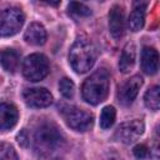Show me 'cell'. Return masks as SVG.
Listing matches in <instances>:
<instances>
[{
  "mask_svg": "<svg viewBox=\"0 0 160 160\" xmlns=\"http://www.w3.org/2000/svg\"><path fill=\"white\" fill-rule=\"evenodd\" d=\"M98 52L94 44L86 39H79L74 42L69 52V61L76 72H86L95 64Z\"/></svg>",
  "mask_w": 160,
  "mask_h": 160,
  "instance_id": "cell-1",
  "label": "cell"
},
{
  "mask_svg": "<svg viewBox=\"0 0 160 160\" xmlns=\"http://www.w3.org/2000/svg\"><path fill=\"white\" fill-rule=\"evenodd\" d=\"M82 98L91 105H98L104 101L109 92V74L101 69L90 75L81 88Z\"/></svg>",
  "mask_w": 160,
  "mask_h": 160,
  "instance_id": "cell-2",
  "label": "cell"
},
{
  "mask_svg": "<svg viewBox=\"0 0 160 160\" xmlns=\"http://www.w3.org/2000/svg\"><path fill=\"white\" fill-rule=\"evenodd\" d=\"M64 138L52 124H42L38 128L34 135L35 149L41 155H50L61 149Z\"/></svg>",
  "mask_w": 160,
  "mask_h": 160,
  "instance_id": "cell-3",
  "label": "cell"
},
{
  "mask_svg": "<svg viewBox=\"0 0 160 160\" xmlns=\"http://www.w3.org/2000/svg\"><path fill=\"white\" fill-rule=\"evenodd\" d=\"M49 61L41 54L29 55L22 64V74L30 81H40L49 74Z\"/></svg>",
  "mask_w": 160,
  "mask_h": 160,
  "instance_id": "cell-4",
  "label": "cell"
},
{
  "mask_svg": "<svg viewBox=\"0 0 160 160\" xmlns=\"http://www.w3.org/2000/svg\"><path fill=\"white\" fill-rule=\"evenodd\" d=\"M25 16L20 9L10 8L0 11V36H11L16 34L22 24Z\"/></svg>",
  "mask_w": 160,
  "mask_h": 160,
  "instance_id": "cell-5",
  "label": "cell"
},
{
  "mask_svg": "<svg viewBox=\"0 0 160 160\" xmlns=\"http://www.w3.org/2000/svg\"><path fill=\"white\" fill-rule=\"evenodd\" d=\"M66 124L76 131H86L92 126V115L75 106H66L61 110Z\"/></svg>",
  "mask_w": 160,
  "mask_h": 160,
  "instance_id": "cell-6",
  "label": "cell"
},
{
  "mask_svg": "<svg viewBox=\"0 0 160 160\" xmlns=\"http://www.w3.org/2000/svg\"><path fill=\"white\" fill-rule=\"evenodd\" d=\"M145 130V125L141 120H131L122 122L115 131V138L124 142V144H131L135 140H138Z\"/></svg>",
  "mask_w": 160,
  "mask_h": 160,
  "instance_id": "cell-7",
  "label": "cell"
},
{
  "mask_svg": "<svg viewBox=\"0 0 160 160\" xmlns=\"http://www.w3.org/2000/svg\"><path fill=\"white\" fill-rule=\"evenodd\" d=\"M22 95L25 102L31 108H46L52 102V96L45 88L26 89Z\"/></svg>",
  "mask_w": 160,
  "mask_h": 160,
  "instance_id": "cell-8",
  "label": "cell"
},
{
  "mask_svg": "<svg viewBox=\"0 0 160 160\" xmlns=\"http://www.w3.org/2000/svg\"><path fill=\"white\" fill-rule=\"evenodd\" d=\"M109 30L112 38L120 39L125 32V21H124V11L119 5H114L109 12Z\"/></svg>",
  "mask_w": 160,
  "mask_h": 160,
  "instance_id": "cell-9",
  "label": "cell"
},
{
  "mask_svg": "<svg viewBox=\"0 0 160 160\" xmlns=\"http://www.w3.org/2000/svg\"><path fill=\"white\" fill-rule=\"evenodd\" d=\"M142 85V79L141 76L139 75H135L132 78H130L120 89V92H119V96H120V100L124 102V104H131L135 98L138 96L139 94V90Z\"/></svg>",
  "mask_w": 160,
  "mask_h": 160,
  "instance_id": "cell-10",
  "label": "cell"
},
{
  "mask_svg": "<svg viewBox=\"0 0 160 160\" xmlns=\"http://www.w3.org/2000/svg\"><path fill=\"white\" fill-rule=\"evenodd\" d=\"M18 109L9 102H0V130H10L18 122Z\"/></svg>",
  "mask_w": 160,
  "mask_h": 160,
  "instance_id": "cell-11",
  "label": "cell"
},
{
  "mask_svg": "<svg viewBox=\"0 0 160 160\" xmlns=\"http://www.w3.org/2000/svg\"><path fill=\"white\" fill-rule=\"evenodd\" d=\"M159 64V54L154 48L145 46L141 51V68L144 72L152 75L158 71Z\"/></svg>",
  "mask_w": 160,
  "mask_h": 160,
  "instance_id": "cell-12",
  "label": "cell"
},
{
  "mask_svg": "<svg viewBox=\"0 0 160 160\" xmlns=\"http://www.w3.org/2000/svg\"><path fill=\"white\" fill-rule=\"evenodd\" d=\"M24 39L31 45H42L46 41V30L41 24L31 22L24 34Z\"/></svg>",
  "mask_w": 160,
  "mask_h": 160,
  "instance_id": "cell-13",
  "label": "cell"
},
{
  "mask_svg": "<svg viewBox=\"0 0 160 160\" xmlns=\"http://www.w3.org/2000/svg\"><path fill=\"white\" fill-rule=\"evenodd\" d=\"M0 65L8 72H15L19 66V54L11 49H4L0 51Z\"/></svg>",
  "mask_w": 160,
  "mask_h": 160,
  "instance_id": "cell-14",
  "label": "cell"
},
{
  "mask_svg": "<svg viewBox=\"0 0 160 160\" xmlns=\"http://www.w3.org/2000/svg\"><path fill=\"white\" fill-rule=\"evenodd\" d=\"M135 56H136V51H135V46L134 44H128L122 52H121V56H120V60H119V69L120 71L122 72H129L134 64H135Z\"/></svg>",
  "mask_w": 160,
  "mask_h": 160,
  "instance_id": "cell-15",
  "label": "cell"
},
{
  "mask_svg": "<svg viewBox=\"0 0 160 160\" xmlns=\"http://www.w3.org/2000/svg\"><path fill=\"white\" fill-rule=\"evenodd\" d=\"M145 22V15H144V10L139 9V8H134V10L131 11L130 16H129V28L131 31L136 32L139 30L142 29Z\"/></svg>",
  "mask_w": 160,
  "mask_h": 160,
  "instance_id": "cell-16",
  "label": "cell"
},
{
  "mask_svg": "<svg viewBox=\"0 0 160 160\" xmlns=\"http://www.w3.org/2000/svg\"><path fill=\"white\" fill-rule=\"evenodd\" d=\"M144 101L146 108H149L150 110H158L160 108V89L159 86H154L151 89H149L145 92L144 96Z\"/></svg>",
  "mask_w": 160,
  "mask_h": 160,
  "instance_id": "cell-17",
  "label": "cell"
},
{
  "mask_svg": "<svg viewBox=\"0 0 160 160\" xmlns=\"http://www.w3.org/2000/svg\"><path fill=\"white\" fill-rule=\"evenodd\" d=\"M115 109L114 106H105L101 111V115H100V126L101 129H109L110 126H112L114 121H115Z\"/></svg>",
  "mask_w": 160,
  "mask_h": 160,
  "instance_id": "cell-18",
  "label": "cell"
},
{
  "mask_svg": "<svg viewBox=\"0 0 160 160\" xmlns=\"http://www.w3.org/2000/svg\"><path fill=\"white\" fill-rule=\"evenodd\" d=\"M74 82L68 79V78H62L60 81H59V90L61 92V95L66 99H71L74 96Z\"/></svg>",
  "mask_w": 160,
  "mask_h": 160,
  "instance_id": "cell-19",
  "label": "cell"
},
{
  "mask_svg": "<svg viewBox=\"0 0 160 160\" xmlns=\"http://www.w3.org/2000/svg\"><path fill=\"white\" fill-rule=\"evenodd\" d=\"M69 11L71 14H75L78 16H89L91 14V10L90 8H88L85 4H81V2H76V1H71L69 4Z\"/></svg>",
  "mask_w": 160,
  "mask_h": 160,
  "instance_id": "cell-20",
  "label": "cell"
},
{
  "mask_svg": "<svg viewBox=\"0 0 160 160\" xmlns=\"http://www.w3.org/2000/svg\"><path fill=\"white\" fill-rule=\"evenodd\" d=\"M0 160H19L18 154L10 145H4V149L0 152Z\"/></svg>",
  "mask_w": 160,
  "mask_h": 160,
  "instance_id": "cell-21",
  "label": "cell"
},
{
  "mask_svg": "<svg viewBox=\"0 0 160 160\" xmlns=\"http://www.w3.org/2000/svg\"><path fill=\"white\" fill-rule=\"evenodd\" d=\"M132 152H134L136 159H145L148 156V154H149V149L144 144H139V145L134 146Z\"/></svg>",
  "mask_w": 160,
  "mask_h": 160,
  "instance_id": "cell-22",
  "label": "cell"
},
{
  "mask_svg": "<svg viewBox=\"0 0 160 160\" xmlns=\"http://www.w3.org/2000/svg\"><path fill=\"white\" fill-rule=\"evenodd\" d=\"M18 142L21 145V146H26L28 145V135L25 131H21L19 135H18Z\"/></svg>",
  "mask_w": 160,
  "mask_h": 160,
  "instance_id": "cell-23",
  "label": "cell"
}]
</instances>
